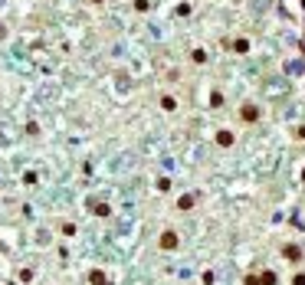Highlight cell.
Segmentation results:
<instances>
[{
    "mask_svg": "<svg viewBox=\"0 0 305 285\" xmlns=\"http://www.w3.org/2000/svg\"><path fill=\"white\" fill-rule=\"evenodd\" d=\"M161 249H177V233H164L161 236Z\"/></svg>",
    "mask_w": 305,
    "mask_h": 285,
    "instance_id": "obj_1",
    "label": "cell"
},
{
    "mask_svg": "<svg viewBox=\"0 0 305 285\" xmlns=\"http://www.w3.org/2000/svg\"><path fill=\"white\" fill-rule=\"evenodd\" d=\"M243 118H246V121H256V118H259V112H256V108H243Z\"/></svg>",
    "mask_w": 305,
    "mask_h": 285,
    "instance_id": "obj_2",
    "label": "cell"
},
{
    "mask_svg": "<svg viewBox=\"0 0 305 285\" xmlns=\"http://www.w3.org/2000/svg\"><path fill=\"white\" fill-rule=\"evenodd\" d=\"M220 144H233V135H230V131H220Z\"/></svg>",
    "mask_w": 305,
    "mask_h": 285,
    "instance_id": "obj_3",
    "label": "cell"
}]
</instances>
